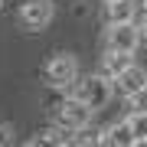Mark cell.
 <instances>
[{"label":"cell","mask_w":147,"mask_h":147,"mask_svg":"<svg viewBox=\"0 0 147 147\" xmlns=\"http://www.w3.org/2000/svg\"><path fill=\"white\" fill-rule=\"evenodd\" d=\"M75 95L85 105H92L95 111H101L111 101V95H115V79H108L105 72L101 75H85V79L75 82Z\"/></svg>","instance_id":"cell-1"},{"label":"cell","mask_w":147,"mask_h":147,"mask_svg":"<svg viewBox=\"0 0 147 147\" xmlns=\"http://www.w3.org/2000/svg\"><path fill=\"white\" fill-rule=\"evenodd\" d=\"M105 46H108V49H121V53H134V49L141 46V23H137V20L108 23Z\"/></svg>","instance_id":"cell-2"},{"label":"cell","mask_w":147,"mask_h":147,"mask_svg":"<svg viewBox=\"0 0 147 147\" xmlns=\"http://www.w3.org/2000/svg\"><path fill=\"white\" fill-rule=\"evenodd\" d=\"M46 79L53 88H65V85H75L79 82V62H75V56H69V53H59L49 59V65H46Z\"/></svg>","instance_id":"cell-3"},{"label":"cell","mask_w":147,"mask_h":147,"mask_svg":"<svg viewBox=\"0 0 147 147\" xmlns=\"http://www.w3.org/2000/svg\"><path fill=\"white\" fill-rule=\"evenodd\" d=\"M92 115H95V108L85 105L79 95H72V98H62V101H59V124H65L69 131L85 127V124L92 121Z\"/></svg>","instance_id":"cell-4"},{"label":"cell","mask_w":147,"mask_h":147,"mask_svg":"<svg viewBox=\"0 0 147 147\" xmlns=\"http://www.w3.org/2000/svg\"><path fill=\"white\" fill-rule=\"evenodd\" d=\"M20 23L26 30H46L53 23V0H26L20 10Z\"/></svg>","instance_id":"cell-5"},{"label":"cell","mask_w":147,"mask_h":147,"mask_svg":"<svg viewBox=\"0 0 147 147\" xmlns=\"http://www.w3.org/2000/svg\"><path fill=\"white\" fill-rule=\"evenodd\" d=\"M147 85V72H144V65H127L124 72L115 79V92L118 95H124V98H131V95L137 88H144Z\"/></svg>","instance_id":"cell-6"},{"label":"cell","mask_w":147,"mask_h":147,"mask_svg":"<svg viewBox=\"0 0 147 147\" xmlns=\"http://www.w3.org/2000/svg\"><path fill=\"white\" fill-rule=\"evenodd\" d=\"M141 16V7L134 0H108L105 3V20L108 23H127V20H137Z\"/></svg>","instance_id":"cell-7"},{"label":"cell","mask_w":147,"mask_h":147,"mask_svg":"<svg viewBox=\"0 0 147 147\" xmlns=\"http://www.w3.org/2000/svg\"><path fill=\"white\" fill-rule=\"evenodd\" d=\"M134 53H121V49H108L105 59H101V72L108 75V79H118L121 72H124L127 65H134Z\"/></svg>","instance_id":"cell-8"},{"label":"cell","mask_w":147,"mask_h":147,"mask_svg":"<svg viewBox=\"0 0 147 147\" xmlns=\"http://www.w3.org/2000/svg\"><path fill=\"white\" fill-rule=\"evenodd\" d=\"M101 144L108 147H127V144H137L134 141V131H131V121H118V124H111L105 134H101Z\"/></svg>","instance_id":"cell-9"},{"label":"cell","mask_w":147,"mask_h":147,"mask_svg":"<svg viewBox=\"0 0 147 147\" xmlns=\"http://www.w3.org/2000/svg\"><path fill=\"white\" fill-rule=\"evenodd\" d=\"M131 131H134V141L137 144H147V115L144 111H131Z\"/></svg>","instance_id":"cell-10"},{"label":"cell","mask_w":147,"mask_h":147,"mask_svg":"<svg viewBox=\"0 0 147 147\" xmlns=\"http://www.w3.org/2000/svg\"><path fill=\"white\" fill-rule=\"evenodd\" d=\"M72 144H101V131H95V127L88 131V124H85V127H79V134L72 137Z\"/></svg>","instance_id":"cell-11"},{"label":"cell","mask_w":147,"mask_h":147,"mask_svg":"<svg viewBox=\"0 0 147 147\" xmlns=\"http://www.w3.org/2000/svg\"><path fill=\"white\" fill-rule=\"evenodd\" d=\"M127 108H131V111H144V115H147V85L137 88L131 98H127Z\"/></svg>","instance_id":"cell-12"},{"label":"cell","mask_w":147,"mask_h":147,"mask_svg":"<svg viewBox=\"0 0 147 147\" xmlns=\"http://www.w3.org/2000/svg\"><path fill=\"white\" fill-rule=\"evenodd\" d=\"M137 23H141V42L147 46V16H144V10H141V16H137Z\"/></svg>","instance_id":"cell-13"},{"label":"cell","mask_w":147,"mask_h":147,"mask_svg":"<svg viewBox=\"0 0 147 147\" xmlns=\"http://www.w3.org/2000/svg\"><path fill=\"white\" fill-rule=\"evenodd\" d=\"M10 141H13V131L7 124H0V144H10Z\"/></svg>","instance_id":"cell-14"},{"label":"cell","mask_w":147,"mask_h":147,"mask_svg":"<svg viewBox=\"0 0 147 147\" xmlns=\"http://www.w3.org/2000/svg\"><path fill=\"white\" fill-rule=\"evenodd\" d=\"M141 10H144V16H147V0H144V7H141Z\"/></svg>","instance_id":"cell-15"},{"label":"cell","mask_w":147,"mask_h":147,"mask_svg":"<svg viewBox=\"0 0 147 147\" xmlns=\"http://www.w3.org/2000/svg\"><path fill=\"white\" fill-rule=\"evenodd\" d=\"M0 7H3V0H0Z\"/></svg>","instance_id":"cell-16"}]
</instances>
